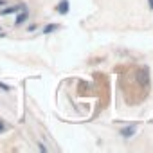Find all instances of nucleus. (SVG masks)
<instances>
[{"label":"nucleus","instance_id":"f257e3e1","mask_svg":"<svg viewBox=\"0 0 153 153\" xmlns=\"http://www.w3.org/2000/svg\"><path fill=\"white\" fill-rule=\"evenodd\" d=\"M56 9H58V13H61V15L68 13V2H67V0H61V2H59V6H58Z\"/></svg>","mask_w":153,"mask_h":153},{"label":"nucleus","instance_id":"f03ea898","mask_svg":"<svg viewBox=\"0 0 153 153\" xmlns=\"http://www.w3.org/2000/svg\"><path fill=\"white\" fill-rule=\"evenodd\" d=\"M121 133H123V137H126V139H128V137H131V135L135 133V126H126V128H123V130H121Z\"/></svg>","mask_w":153,"mask_h":153},{"label":"nucleus","instance_id":"7ed1b4c3","mask_svg":"<svg viewBox=\"0 0 153 153\" xmlns=\"http://www.w3.org/2000/svg\"><path fill=\"white\" fill-rule=\"evenodd\" d=\"M18 9H25L24 6H15V7H7V9H2L0 11V15H11V13H15V11H18Z\"/></svg>","mask_w":153,"mask_h":153},{"label":"nucleus","instance_id":"20e7f679","mask_svg":"<svg viewBox=\"0 0 153 153\" xmlns=\"http://www.w3.org/2000/svg\"><path fill=\"white\" fill-rule=\"evenodd\" d=\"M25 18H27V13H24V15H20V16H18V20H16V25H22V24L25 22Z\"/></svg>","mask_w":153,"mask_h":153},{"label":"nucleus","instance_id":"39448f33","mask_svg":"<svg viewBox=\"0 0 153 153\" xmlns=\"http://www.w3.org/2000/svg\"><path fill=\"white\" fill-rule=\"evenodd\" d=\"M54 29H56V25H47L43 31H45V33H51V31H54Z\"/></svg>","mask_w":153,"mask_h":153},{"label":"nucleus","instance_id":"423d86ee","mask_svg":"<svg viewBox=\"0 0 153 153\" xmlns=\"http://www.w3.org/2000/svg\"><path fill=\"white\" fill-rule=\"evenodd\" d=\"M4 130H6V124H4V123H2V121H0V133H2V131H4Z\"/></svg>","mask_w":153,"mask_h":153},{"label":"nucleus","instance_id":"0eeeda50","mask_svg":"<svg viewBox=\"0 0 153 153\" xmlns=\"http://www.w3.org/2000/svg\"><path fill=\"white\" fill-rule=\"evenodd\" d=\"M149 9L153 11V0H149Z\"/></svg>","mask_w":153,"mask_h":153}]
</instances>
